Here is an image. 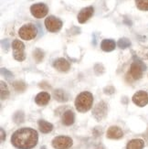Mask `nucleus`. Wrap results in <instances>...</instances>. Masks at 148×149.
Returning a JSON list of instances; mask_svg holds the SVG:
<instances>
[{"mask_svg": "<svg viewBox=\"0 0 148 149\" xmlns=\"http://www.w3.org/2000/svg\"><path fill=\"white\" fill-rule=\"evenodd\" d=\"M38 141L37 131L29 127L18 129L11 136V144L18 149H31L37 146Z\"/></svg>", "mask_w": 148, "mask_h": 149, "instance_id": "1", "label": "nucleus"}, {"mask_svg": "<svg viewBox=\"0 0 148 149\" xmlns=\"http://www.w3.org/2000/svg\"><path fill=\"white\" fill-rule=\"evenodd\" d=\"M93 96L90 92H82L76 97L75 107L80 113H86L92 107Z\"/></svg>", "mask_w": 148, "mask_h": 149, "instance_id": "2", "label": "nucleus"}, {"mask_svg": "<svg viewBox=\"0 0 148 149\" xmlns=\"http://www.w3.org/2000/svg\"><path fill=\"white\" fill-rule=\"evenodd\" d=\"M133 62L132 63L128 74L131 76V78H133V80H140L143 77L144 72L146 70V65L136 55H133Z\"/></svg>", "mask_w": 148, "mask_h": 149, "instance_id": "3", "label": "nucleus"}, {"mask_svg": "<svg viewBox=\"0 0 148 149\" xmlns=\"http://www.w3.org/2000/svg\"><path fill=\"white\" fill-rule=\"evenodd\" d=\"M38 29L32 23L25 24L18 30V35L24 40H31L37 37Z\"/></svg>", "mask_w": 148, "mask_h": 149, "instance_id": "4", "label": "nucleus"}, {"mask_svg": "<svg viewBox=\"0 0 148 149\" xmlns=\"http://www.w3.org/2000/svg\"><path fill=\"white\" fill-rule=\"evenodd\" d=\"M13 57L17 61H23L26 59L25 55V45L19 40H15L12 42Z\"/></svg>", "mask_w": 148, "mask_h": 149, "instance_id": "5", "label": "nucleus"}, {"mask_svg": "<svg viewBox=\"0 0 148 149\" xmlns=\"http://www.w3.org/2000/svg\"><path fill=\"white\" fill-rule=\"evenodd\" d=\"M45 27L47 30L51 32V33H56V32L60 31L62 28V21L60 18H58L54 16H49L45 19Z\"/></svg>", "mask_w": 148, "mask_h": 149, "instance_id": "6", "label": "nucleus"}, {"mask_svg": "<svg viewBox=\"0 0 148 149\" xmlns=\"http://www.w3.org/2000/svg\"><path fill=\"white\" fill-rule=\"evenodd\" d=\"M51 144H52V146L55 149H69L70 146H72L73 141L69 136H65V135H59V136H56L52 140Z\"/></svg>", "mask_w": 148, "mask_h": 149, "instance_id": "7", "label": "nucleus"}, {"mask_svg": "<svg viewBox=\"0 0 148 149\" xmlns=\"http://www.w3.org/2000/svg\"><path fill=\"white\" fill-rule=\"evenodd\" d=\"M107 112H108V106L104 101H101L94 106L92 110V115L96 121L100 122L106 117Z\"/></svg>", "mask_w": 148, "mask_h": 149, "instance_id": "8", "label": "nucleus"}, {"mask_svg": "<svg viewBox=\"0 0 148 149\" xmlns=\"http://www.w3.org/2000/svg\"><path fill=\"white\" fill-rule=\"evenodd\" d=\"M49 12L48 6L44 3H37L30 6L31 15L36 18H42L47 16Z\"/></svg>", "mask_w": 148, "mask_h": 149, "instance_id": "9", "label": "nucleus"}, {"mask_svg": "<svg viewBox=\"0 0 148 149\" xmlns=\"http://www.w3.org/2000/svg\"><path fill=\"white\" fill-rule=\"evenodd\" d=\"M132 100L134 104L139 107H144L148 103V94L145 91H138L133 94Z\"/></svg>", "mask_w": 148, "mask_h": 149, "instance_id": "10", "label": "nucleus"}, {"mask_svg": "<svg viewBox=\"0 0 148 149\" xmlns=\"http://www.w3.org/2000/svg\"><path fill=\"white\" fill-rule=\"evenodd\" d=\"M93 13H94V8H93V6H87V8H82V9L79 12L78 17H77L79 23L83 24V23L87 22V21L89 20V19L92 17Z\"/></svg>", "mask_w": 148, "mask_h": 149, "instance_id": "11", "label": "nucleus"}, {"mask_svg": "<svg viewBox=\"0 0 148 149\" xmlns=\"http://www.w3.org/2000/svg\"><path fill=\"white\" fill-rule=\"evenodd\" d=\"M53 67L59 72H68L70 68V63L64 58H59L53 62Z\"/></svg>", "mask_w": 148, "mask_h": 149, "instance_id": "12", "label": "nucleus"}, {"mask_svg": "<svg viewBox=\"0 0 148 149\" xmlns=\"http://www.w3.org/2000/svg\"><path fill=\"white\" fill-rule=\"evenodd\" d=\"M106 135L109 139H120L124 136V132L118 126H111L107 130Z\"/></svg>", "mask_w": 148, "mask_h": 149, "instance_id": "13", "label": "nucleus"}, {"mask_svg": "<svg viewBox=\"0 0 148 149\" xmlns=\"http://www.w3.org/2000/svg\"><path fill=\"white\" fill-rule=\"evenodd\" d=\"M50 100V95L49 93L47 92H42L40 93L35 98V102L38 105L40 106H44V105H47L49 102Z\"/></svg>", "mask_w": 148, "mask_h": 149, "instance_id": "14", "label": "nucleus"}, {"mask_svg": "<svg viewBox=\"0 0 148 149\" xmlns=\"http://www.w3.org/2000/svg\"><path fill=\"white\" fill-rule=\"evenodd\" d=\"M62 124L66 126L72 125L75 122V115L72 110H67V111L62 115Z\"/></svg>", "mask_w": 148, "mask_h": 149, "instance_id": "15", "label": "nucleus"}, {"mask_svg": "<svg viewBox=\"0 0 148 149\" xmlns=\"http://www.w3.org/2000/svg\"><path fill=\"white\" fill-rule=\"evenodd\" d=\"M115 47H116V43H115L113 40H111V38H105L101 43V49L105 51V52L113 51L115 49Z\"/></svg>", "mask_w": 148, "mask_h": 149, "instance_id": "16", "label": "nucleus"}, {"mask_svg": "<svg viewBox=\"0 0 148 149\" xmlns=\"http://www.w3.org/2000/svg\"><path fill=\"white\" fill-rule=\"evenodd\" d=\"M38 128H40V131L43 134H49L53 130L52 124H50V123L45 120H38Z\"/></svg>", "mask_w": 148, "mask_h": 149, "instance_id": "17", "label": "nucleus"}, {"mask_svg": "<svg viewBox=\"0 0 148 149\" xmlns=\"http://www.w3.org/2000/svg\"><path fill=\"white\" fill-rule=\"evenodd\" d=\"M145 146V142L142 139H133L128 142L126 149H143Z\"/></svg>", "mask_w": 148, "mask_h": 149, "instance_id": "18", "label": "nucleus"}, {"mask_svg": "<svg viewBox=\"0 0 148 149\" xmlns=\"http://www.w3.org/2000/svg\"><path fill=\"white\" fill-rule=\"evenodd\" d=\"M53 97L55 98V100H57L58 102H65L69 99V96H68L67 93H65L61 89L56 90L55 92L53 93Z\"/></svg>", "mask_w": 148, "mask_h": 149, "instance_id": "19", "label": "nucleus"}, {"mask_svg": "<svg viewBox=\"0 0 148 149\" xmlns=\"http://www.w3.org/2000/svg\"><path fill=\"white\" fill-rule=\"evenodd\" d=\"M0 84H1V85H0V89H1V93H0V94H1V100H6L9 96L8 87L4 81H1Z\"/></svg>", "mask_w": 148, "mask_h": 149, "instance_id": "20", "label": "nucleus"}, {"mask_svg": "<svg viewBox=\"0 0 148 149\" xmlns=\"http://www.w3.org/2000/svg\"><path fill=\"white\" fill-rule=\"evenodd\" d=\"M13 87L18 93H23L27 89V84L22 81H17L13 83Z\"/></svg>", "mask_w": 148, "mask_h": 149, "instance_id": "21", "label": "nucleus"}, {"mask_svg": "<svg viewBox=\"0 0 148 149\" xmlns=\"http://www.w3.org/2000/svg\"><path fill=\"white\" fill-rule=\"evenodd\" d=\"M131 41H130V40H128V38H120V40H118V42H117V46L120 48V49H127V48H129L130 46H131Z\"/></svg>", "mask_w": 148, "mask_h": 149, "instance_id": "22", "label": "nucleus"}, {"mask_svg": "<svg viewBox=\"0 0 148 149\" xmlns=\"http://www.w3.org/2000/svg\"><path fill=\"white\" fill-rule=\"evenodd\" d=\"M137 8L142 11H148V0H135Z\"/></svg>", "mask_w": 148, "mask_h": 149, "instance_id": "23", "label": "nucleus"}, {"mask_svg": "<svg viewBox=\"0 0 148 149\" xmlns=\"http://www.w3.org/2000/svg\"><path fill=\"white\" fill-rule=\"evenodd\" d=\"M13 120L16 123V124H22V123L25 121V114L22 111H18L17 112L14 116H13Z\"/></svg>", "mask_w": 148, "mask_h": 149, "instance_id": "24", "label": "nucleus"}, {"mask_svg": "<svg viewBox=\"0 0 148 149\" xmlns=\"http://www.w3.org/2000/svg\"><path fill=\"white\" fill-rule=\"evenodd\" d=\"M33 57H34L35 61L38 63V62L42 61L43 58H44V52L40 49H36L33 52Z\"/></svg>", "mask_w": 148, "mask_h": 149, "instance_id": "25", "label": "nucleus"}, {"mask_svg": "<svg viewBox=\"0 0 148 149\" xmlns=\"http://www.w3.org/2000/svg\"><path fill=\"white\" fill-rule=\"evenodd\" d=\"M1 74L5 76L6 79H11V78H13V73L5 68H1Z\"/></svg>", "mask_w": 148, "mask_h": 149, "instance_id": "26", "label": "nucleus"}, {"mask_svg": "<svg viewBox=\"0 0 148 149\" xmlns=\"http://www.w3.org/2000/svg\"><path fill=\"white\" fill-rule=\"evenodd\" d=\"M114 88H113V86H107V87H105L104 89V93H106V94H109V95H111V94H113V93H114Z\"/></svg>", "mask_w": 148, "mask_h": 149, "instance_id": "27", "label": "nucleus"}, {"mask_svg": "<svg viewBox=\"0 0 148 149\" xmlns=\"http://www.w3.org/2000/svg\"><path fill=\"white\" fill-rule=\"evenodd\" d=\"M93 134H94V136H99V135H101L102 134V129L101 127H95L93 129V131H92Z\"/></svg>", "mask_w": 148, "mask_h": 149, "instance_id": "28", "label": "nucleus"}, {"mask_svg": "<svg viewBox=\"0 0 148 149\" xmlns=\"http://www.w3.org/2000/svg\"><path fill=\"white\" fill-rule=\"evenodd\" d=\"M1 45H2L3 49H6V51H8V49L9 48V41H8V40H3L1 41Z\"/></svg>", "mask_w": 148, "mask_h": 149, "instance_id": "29", "label": "nucleus"}, {"mask_svg": "<svg viewBox=\"0 0 148 149\" xmlns=\"http://www.w3.org/2000/svg\"><path fill=\"white\" fill-rule=\"evenodd\" d=\"M0 133H1V142L6 140V133L3 128H0Z\"/></svg>", "mask_w": 148, "mask_h": 149, "instance_id": "30", "label": "nucleus"}, {"mask_svg": "<svg viewBox=\"0 0 148 149\" xmlns=\"http://www.w3.org/2000/svg\"><path fill=\"white\" fill-rule=\"evenodd\" d=\"M96 149H104V146H102L101 144H100V145H98L97 146H96Z\"/></svg>", "mask_w": 148, "mask_h": 149, "instance_id": "31", "label": "nucleus"}]
</instances>
